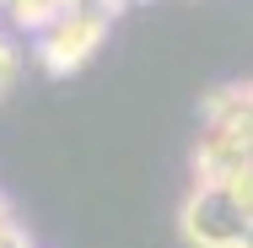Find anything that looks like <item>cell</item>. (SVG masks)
I'll list each match as a JSON object with an SVG mask.
<instances>
[{
	"mask_svg": "<svg viewBox=\"0 0 253 248\" xmlns=\"http://www.w3.org/2000/svg\"><path fill=\"white\" fill-rule=\"evenodd\" d=\"M0 248H33V238H27V227H22V221L0 227Z\"/></svg>",
	"mask_w": 253,
	"mask_h": 248,
	"instance_id": "obj_6",
	"label": "cell"
},
{
	"mask_svg": "<svg viewBox=\"0 0 253 248\" xmlns=\"http://www.w3.org/2000/svg\"><path fill=\"white\" fill-rule=\"evenodd\" d=\"M178 232L189 248H237L248 232V210L226 184H189L178 205Z\"/></svg>",
	"mask_w": 253,
	"mask_h": 248,
	"instance_id": "obj_2",
	"label": "cell"
},
{
	"mask_svg": "<svg viewBox=\"0 0 253 248\" xmlns=\"http://www.w3.org/2000/svg\"><path fill=\"white\" fill-rule=\"evenodd\" d=\"M16 70H22V54H16V38H5V33H0V98L11 92Z\"/></svg>",
	"mask_w": 253,
	"mask_h": 248,
	"instance_id": "obj_5",
	"label": "cell"
},
{
	"mask_svg": "<svg viewBox=\"0 0 253 248\" xmlns=\"http://www.w3.org/2000/svg\"><path fill=\"white\" fill-rule=\"evenodd\" d=\"M237 248H253V216H248V232H243V243Z\"/></svg>",
	"mask_w": 253,
	"mask_h": 248,
	"instance_id": "obj_7",
	"label": "cell"
},
{
	"mask_svg": "<svg viewBox=\"0 0 253 248\" xmlns=\"http://www.w3.org/2000/svg\"><path fill=\"white\" fill-rule=\"evenodd\" d=\"M59 11H65L59 0H16V5H11V27H16V33H33V38H38V33L49 27L54 16H59Z\"/></svg>",
	"mask_w": 253,
	"mask_h": 248,
	"instance_id": "obj_4",
	"label": "cell"
},
{
	"mask_svg": "<svg viewBox=\"0 0 253 248\" xmlns=\"http://www.w3.org/2000/svg\"><path fill=\"white\" fill-rule=\"evenodd\" d=\"M248 162H253V130H215V124H205L194 151H189L194 184H226Z\"/></svg>",
	"mask_w": 253,
	"mask_h": 248,
	"instance_id": "obj_3",
	"label": "cell"
},
{
	"mask_svg": "<svg viewBox=\"0 0 253 248\" xmlns=\"http://www.w3.org/2000/svg\"><path fill=\"white\" fill-rule=\"evenodd\" d=\"M108 27H113V16H102L97 5H70V11H59L49 27L33 38L38 44V65L49 70V76H76V70H86L92 65V54L108 44Z\"/></svg>",
	"mask_w": 253,
	"mask_h": 248,
	"instance_id": "obj_1",
	"label": "cell"
},
{
	"mask_svg": "<svg viewBox=\"0 0 253 248\" xmlns=\"http://www.w3.org/2000/svg\"><path fill=\"white\" fill-rule=\"evenodd\" d=\"M248 98H253V81H248Z\"/></svg>",
	"mask_w": 253,
	"mask_h": 248,
	"instance_id": "obj_8",
	"label": "cell"
}]
</instances>
